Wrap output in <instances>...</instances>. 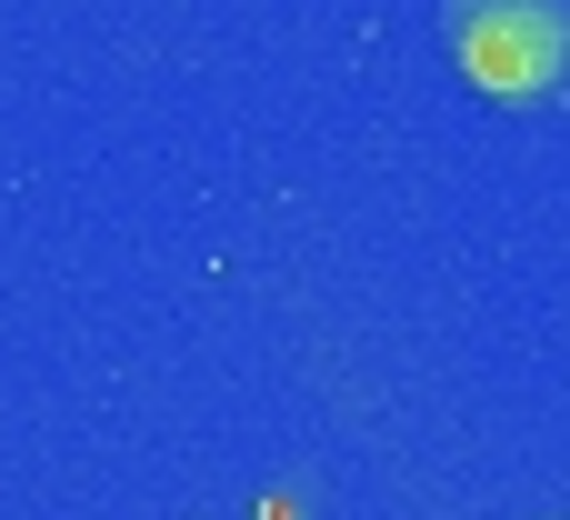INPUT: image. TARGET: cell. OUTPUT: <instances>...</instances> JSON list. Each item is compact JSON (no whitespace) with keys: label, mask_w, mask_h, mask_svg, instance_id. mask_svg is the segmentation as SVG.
Wrapping results in <instances>:
<instances>
[{"label":"cell","mask_w":570,"mask_h":520,"mask_svg":"<svg viewBox=\"0 0 570 520\" xmlns=\"http://www.w3.org/2000/svg\"><path fill=\"white\" fill-rule=\"evenodd\" d=\"M461 80L501 110H570V0H441Z\"/></svg>","instance_id":"cell-1"}]
</instances>
